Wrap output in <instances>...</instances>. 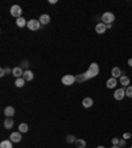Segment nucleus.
<instances>
[{"label":"nucleus","mask_w":132,"mask_h":148,"mask_svg":"<svg viewBox=\"0 0 132 148\" xmlns=\"http://www.w3.org/2000/svg\"><path fill=\"white\" fill-rule=\"evenodd\" d=\"M98 74H99V66H98V64H95V62L90 64V66H89V70H87V72H85V76H86L87 80L94 78V77H97Z\"/></svg>","instance_id":"f257e3e1"},{"label":"nucleus","mask_w":132,"mask_h":148,"mask_svg":"<svg viewBox=\"0 0 132 148\" xmlns=\"http://www.w3.org/2000/svg\"><path fill=\"white\" fill-rule=\"evenodd\" d=\"M115 21V15H114L112 12H104L102 16V23L106 24V25H108V24H112Z\"/></svg>","instance_id":"f03ea898"},{"label":"nucleus","mask_w":132,"mask_h":148,"mask_svg":"<svg viewBox=\"0 0 132 148\" xmlns=\"http://www.w3.org/2000/svg\"><path fill=\"white\" fill-rule=\"evenodd\" d=\"M62 85H65V86H72L74 82H76V77L72 76V74H66V76L62 77Z\"/></svg>","instance_id":"7ed1b4c3"},{"label":"nucleus","mask_w":132,"mask_h":148,"mask_svg":"<svg viewBox=\"0 0 132 148\" xmlns=\"http://www.w3.org/2000/svg\"><path fill=\"white\" fill-rule=\"evenodd\" d=\"M40 25H41L40 20H36V19L29 20V21H28V24H26V27L29 28L30 30H38V29H40Z\"/></svg>","instance_id":"20e7f679"},{"label":"nucleus","mask_w":132,"mask_h":148,"mask_svg":"<svg viewBox=\"0 0 132 148\" xmlns=\"http://www.w3.org/2000/svg\"><path fill=\"white\" fill-rule=\"evenodd\" d=\"M21 12H23V9H21L20 5H12L11 7V15L13 17H16V19L21 17Z\"/></svg>","instance_id":"39448f33"},{"label":"nucleus","mask_w":132,"mask_h":148,"mask_svg":"<svg viewBox=\"0 0 132 148\" xmlns=\"http://www.w3.org/2000/svg\"><path fill=\"white\" fill-rule=\"evenodd\" d=\"M125 97V90L124 87H121V89H116L115 90V93H114V98L116 99V101H121V99Z\"/></svg>","instance_id":"423d86ee"},{"label":"nucleus","mask_w":132,"mask_h":148,"mask_svg":"<svg viewBox=\"0 0 132 148\" xmlns=\"http://www.w3.org/2000/svg\"><path fill=\"white\" fill-rule=\"evenodd\" d=\"M21 139H23V136H21V132H20V131L12 132L11 136H9V140H11L12 143H19V141H21Z\"/></svg>","instance_id":"0eeeda50"},{"label":"nucleus","mask_w":132,"mask_h":148,"mask_svg":"<svg viewBox=\"0 0 132 148\" xmlns=\"http://www.w3.org/2000/svg\"><path fill=\"white\" fill-rule=\"evenodd\" d=\"M107 30V25L106 24H103V23H98L97 25H95V32L98 34H103Z\"/></svg>","instance_id":"6e6552de"},{"label":"nucleus","mask_w":132,"mask_h":148,"mask_svg":"<svg viewBox=\"0 0 132 148\" xmlns=\"http://www.w3.org/2000/svg\"><path fill=\"white\" fill-rule=\"evenodd\" d=\"M12 74H13L16 78H23L24 72H23V69L20 68V66H16V68H13V70H12Z\"/></svg>","instance_id":"1a4fd4ad"},{"label":"nucleus","mask_w":132,"mask_h":148,"mask_svg":"<svg viewBox=\"0 0 132 148\" xmlns=\"http://www.w3.org/2000/svg\"><path fill=\"white\" fill-rule=\"evenodd\" d=\"M93 105H94V101H93V98H89V97L83 98V101H82V106L85 107V109H89V107H91Z\"/></svg>","instance_id":"9d476101"},{"label":"nucleus","mask_w":132,"mask_h":148,"mask_svg":"<svg viewBox=\"0 0 132 148\" xmlns=\"http://www.w3.org/2000/svg\"><path fill=\"white\" fill-rule=\"evenodd\" d=\"M4 115H5L7 118L13 116V115H15V109H13L12 106H7L5 109H4Z\"/></svg>","instance_id":"9b49d317"},{"label":"nucleus","mask_w":132,"mask_h":148,"mask_svg":"<svg viewBox=\"0 0 132 148\" xmlns=\"http://www.w3.org/2000/svg\"><path fill=\"white\" fill-rule=\"evenodd\" d=\"M111 74H112V78H120V77L123 76V73H121L120 68H118V66L112 68V70H111Z\"/></svg>","instance_id":"f8f14e48"},{"label":"nucleus","mask_w":132,"mask_h":148,"mask_svg":"<svg viewBox=\"0 0 132 148\" xmlns=\"http://www.w3.org/2000/svg\"><path fill=\"white\" fill-rule=\"evenodd\" d=\"M23 78L26 81V82H29V81H32V80H33V72H30L29 69H26L25 72H24Z\"/></svg>","instance_id":"ddd939ff"},{"label":"nucleus","mask_w":132,"mask_h":148,"mask_svg":"<svg viewBox=\"0 0 132 148\" xmlns=\"http://www.w3.org/2000/svg\"><path fill=\"white\" fill-rule=\"evenodd\" d=\"M26 24H28V21H26V20L24 19L23 16H21V17H19V19H16V25H17L19 28L26 27Z\"/></svg>","instance_id":"4468645a"},{"label":"nucleus","mask_w":132,"mask_h":148,"mask_svg":"<svg viewBox=\"0 0 132 148\" xmlns=\"http://www.w3.org/2000/svg\"><path fill=\"white\" fill-rule=\"evenodd\" d=\"M50 21V16L46 15V13H44V15L40 16V23L42 24V25H46V24H49Z\"/></svg>","instance_id":"2eb2a0df"},{"label":"nucleus","mask_w":132,"mask_h":148,"mask_svg":"<svg viewBox=\"0 0 132 148\" xmlns=\"http://www.w3.org/2000/svg\"><path fill=\"white\" fill-rule=\"evenodd\" d=\"M107 87L108 89H114V87H116V85H118V81H116V78H112V77H111V78H110L108 81H107Z\"/></svg>","instance_id":"dca6fc26"},{"label":"nucleus","mask_w":132,"mask_h":148,"mask_svg":"<svg viewBox=\"0 0 132 148\" xmlns=\"http://www.w3.org/2000/svg\"><path fill=\"white\" fill-rule=\"evenodd\" d=\"M119 81H120V85H123L124 87H128V86H129V82H131L128 77H125V76H121L120 78H119Z\"/></svg>","instance_id":"f3484780"},{"label":"nucleus","mask_w":132,"mask_h":148,"mask_svg":"<svg viewBox=\"0 0 132 148\" xmlns=\"http://www.w3.org/2000/svg\"><path fill=\"white\" fill-rule=\"evenodd\" d=\"M25 82H26V81L24 80V78H16V81H15V86H16V87H19V89H21V87H24Z\"/></svg>","instance_id":"a211bd4d"},{"label":"nucleus","mask_w":132,"mask_h":148,"mask_svg":"<svg viewBox=\"0 0 132 148\" xmlns=\"http://www.w3.org/2000/svg\"><path fill=\"white\" fill-rule=\"evenodd\" d=\"M4 127L7 130H11L12 127H13V119L12 118H7L5 120H4Z\"/></svg>","instance_id":"6ab92c4d"},{"label":"nucleus","mask_w":132,"mask_h":148,"mask_svg":"<svg viewBox=\"0 0 132 148\" xmlns=\"http://www.w3.org/2000/svg\"><path fill=\"white\" fill-rule=\"evenodd\" d=\"M19 131L21 134H25L29 131V127H28V124L26 123H21V124H19Z\"/></svg>","instance_id":"aec40b11"},{"label":"nucleus","mask_w":132,"mask_h":148,"mask_svg":"<svg viewBox=\"0 0 132 148\" xmlns=\"http://www.w3.org/2000/svg\"><path fill=\"white\" fill-rule=\"evenodd\" d=\"M76 147L77 148H86V140H83V139H77Z\"/></svg>","instance_id":"412c9836"},{"label":"nucleus","mask_w":132,"mask_h":148,"mask_svg":"<svg viewBox=\"0 0 132 148\" xmlns=\"http://www.w3.org/2000/svg\"><path fill=\"white\" fill-rule=\"evenodd\" d=\"M0 148H12V141L11 140H3L0 143Z\"/></svg>","instance_id":"4be33fe9"},{"label":"nucleus","mask_w":132,"mask_h":148,"mask_svg":"<svg viewBox=\"0 0 132 148\" xmlns=\"http://www.w3.org/2000/svg\"><path fill=\"white\" fill-rule=\"evenodd\" d=\"M12 70L13 69H11V68H3L0 70V77H4L5 74H9V73H12Z\"/></svg>","instance_id":"5701e85b"},{"label":"nucleus","mask_w":132,"mask_h":148,"mask_svg":"<svg viewBox=\"0 0 132 148\" xmlns=\"http://www.w3.org/2000/svg\"><path fill=\"white\" fill-rule=\"evenodd\" d=\"M76 80H77V82H83V81H87V78L85 76V73H82V74H79V76L76 77Z\"/></svg>","instance_id":"b1692460"},{"label":"nucleus","mask_w":132,"mask_h":148,"mask_svg":"<svg viewBox=\"0 0 132 148\" xmlns=\"http://www.w3.org/2000/svg\"><path fill=\"white\" fill-rule=\"evenodd\" d=\"M125 97H128V98H132V86H128V87H125Z\"/></svg>","instance_id":"393cba45"},{"label":"nucleus","mask_w":132,"mask_h":148,"mask_svg":"<svg viewBox=\"0 0 132 148\" xmlns=\"http://www.w3.org/2000/svg\"><path fill=\"white\" fill-rule=\"evenodd\" d=\"M66 141H68V143H76L77 139H76V136H73V135H69V136H66Z\"/></svg>","instance_id":"a878e982"},{"label":"nucleus","mask_w":132,"mask_h":148,"mask_svg":"<svg viewBox=\"0 0 132 148\" xmlns=\"http://www.w3.org/2000/svg\"><path fill=\"white\" fill-rule=\"evenodd\" d=\"M129 137H131V132L123 134V139H124V140H127V139H129Z\"/></svg>","instance_id":"bb28decb"},{"label":"nucleus","mask_w":132,"mask_h":148,"mask_svg":"<svg viewBox=\"0 0 132 148\" xmlns=\"http://www.w3.org/2000/svg\"><path fill=\"white\" fill-rule=\"evenodd\" d=\"M119 140H120V139H118V137H114V139H112V145H119Z\"/></svg>","instance_id":"cd10ccee"},{"label":"nucleus","mask_w":132,"mask_h":148,"mask_svg":"<svg viewBox=\"0 0 132 148\" xmlns=\"http://www.w3.org/2000/svg\"><path fill=\"white\" fill-rule=\"evenodd\" d=\"M124 145H125V140H124V139H120V140H119V147H124Z\"/></svg>","instance_id":"c85d7f7f"},{"label":"nucleus","mask_w":132,"mask_h":148,"mask_svg":"<svg viewBox=\"0 0 132 148\" xmlns=\"http://www.w3.org/2000/svg\"><path fill=\"white\" fill-rule=\"evenodd\" d=\"M21 66H23V68H28V66H29V62H28V61H23Z\"/></svg>","instance_id":"c756f323"},{"label":"nucleus","mask_w":132,"mask_h":148,"mask_svg":"<svg viewBox=\"0 0 132 148\" xmlns=\"http://www.w3.org/2000/svg\"><path fill=\"white\" fill-rule=\"evenodd\" d=\"M50 4H57V0H49Z\"/></svg>","instance_id":"7c9ffc66"},{"label":"nucleus","mask_w":132,"mask_h":148,"mask_svg":"<svg viewBox=\"0 0 132 148\" xmlns=\"http://www.w3.org/2000/svg\"><path fill=\"white\" fill-rule=\"evenodd\" d=\"M128 65H129V66H132V58H129V60H128Z\"/></svg>","instance_id":"2f4dec72"},{"label":"nucleus","mask_w":132,"mask_h":148,"mask_svg":"<svg viewBox=\"0 0 132 148\" xmlns=\"http://www.w3.org/2000/svg\"><path fill=\"white\" fill-rule=\"evenodd\" d=\"M111 148H120V147H119V145H112Z\"/></svg>","instance_id":"473e14b6"},{"label":"nucleus","mask_w":132,"mask_h":148,"mask_svg":"<svg viewBox=\"0 0 132 148\" xmlns=\"http://www.w3.org/2000/svg\"><path fill=\"white\" fill-rule=\"evenodd\" d=\"M97 148H104V147H103V145H98V147H97Z\"/></svg>","instance_id":"72a5a7b5"},{"label":"nucleus","mask_w":132,"mask_h":148,"mask_svg":"<svg viewBox=\"0 0 132 148\" xmlns=\"http://www.w3.org/2000/svg\"><path fill=\"white\" fill-rule=\"evenodd\" d=\"M131 148H132V145H131Z\"/></svg>","instance_id":"f704fd0d"}]
</instances>
